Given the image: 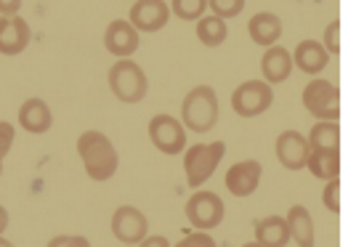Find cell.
I'll return each mask as SVG.
<instances>
[{"label": "cell", "instance_id": "836d02e7", "mask_svg": "<svg viewBox=\"0 0 364 247\" xmlns=\"http://www.w3.org/2000/svg\"><path fill=\"white\" fill-rule=\"evenodd\" d=\"M0 247H14V242H11V239H6V237H0Z\"/></svg>", "mask_w": 364, "mask_h": 247}, {"label": "cell", "instance_id": "7c38bea8", "mask_svg": "<svg viewBox=\"0 0 364 247\" xmlns=\"http://www.w3.org/2000/svg\"><path fill=\"white\" fill-rule=\"evenodd\" d=\"M309 141L301 131H282L274 141V152H277V160L282 163V168L287 170H304L306 168V157H309Z\"/></svg>", "mask_w": 364, "mask_h": 247}, {"label": "cell", "instance_id": "52a82bcc", "mask_svg": "<svg viewBox=\"0 0 364 247\" xmlns=\"http://www.w3.org/2000/svg\"><path fill=\"white\" fill-rule=\"evenodd\" d=\"M272 104H274V88L263 80H245V82H240L232 93L234 114H240L245 120L269 112Z\"/></svg>", "mask_w": 364, "mask_h": 247}, {"label": "cell", "instance_id": "4dcf8cb0", "mask_svg": "<svg viewBox=\"0 0 364 247\" xmlns=\"http://www.w3.org/2000/svg\"><path fill=\"white\" fill-rule=\"evenodd\" d=\"M139 247H173L171 239L162 237V234H146V237L139 242Z\"/></svg>", "mask_w": 364, "mask_h": 247}, {"label": "cell", "instance_id": "6da1fadb", "mask_svg": "<svg viewBox=\"0 0 364 247\" xmlns=\"http://www.w3.org/2000/svg\"><path fill=\"white\" fill-rule=\"evenodd\" d=\"M77 155H80V163L85 168V175L96 181V184H104L114 178L117 168H120V155H117V146L112 144V138L102 131H82L77 136Z\"/></svg>", "mask_w": 364, "mask_h": 247}, {"label": "cell", "instance_id": "4fadbf2b", "mask_svg": "<svg viewBox=\"0 0 364 247\" xmlns=\"http://www.w3.org/2000/svg\"><path fill=\"white\" fill-rule=\"evenodd\" d=\"M263 178V165L258 160H242V163H234L226 170V189L234 197H250L258 189Z\"/></svg>", "mask_w": 364, "mask_h": 247}, {"label": "cell", "instance_id": "d6a6232c", "mask_svg": "<svg viewBox=\"0 0 364 247\" xmlns=\"http://www.w3.org/2000/svg\"><path fill=\"white\" fill-rule=\"evenodd\" d=\"M9 221H11V216H9V210L0 205V237H3V231L9 229Z\"/></svg>", "mask_w": 364, "mask_h": 247}, {"label": "cell", "instance_id": "f1b7e54d", "mask_svg": "<svg viewBox=\"0 0 364 247\" xmlns=\"http://www.w3.org/2000/svg\"><path fill=\"white\" fill-rule=\"evenodd\" d=\"M176 247H218V245H215V239L208 231H192V234H186Z\"/></svg>", "mask_w": 364, "mask_h": 247}, {"label": "cell", "instance_id": "5bb4252c", "mask_svg": "<svg viewBox=\"0 0 364 247\" xmlns=\"http://www.w3.org/2000/svg\"><path fill=\"white\" fill-rule=\"evenodd\" d=\"M30 24L27 19L16 16H0V53L3 56H19L30 45Z\"/></svg>", "mask_w": 364, "mask_h": 247}, {"label": "cell", "instance_id": "8992f818", "mask_svg": "<svg viewBox=\"0 0 364 247\" xmlns=\"http://www.w3.org/2000/svg\"><path fill=\"white\" fill-rule=\"evenodd\" d=\"M304 106L314 120H338L341 117V88L330 80L314 77L304 88Z\"/></svg>", "mask_w": 364, "mask_h": 247}, {"label": "cell", "instance_id": "e0dca14e", "mask_svg": "<svg viewBox=\"0 0 364 247\" xmlns=\"http://www.w3.org/2000/svg\"><path fill=\"white\" fill-rule=\"evenodd\" d=\"M293 72V56L290 51L284 48V45H272V48H266L261 59V75H263V82H269V85H279L290 77Z\"/></svg>", "mask_w": 364, "mask_h": 247}, {"label": "cell", "instance_id": "44dd1931", "mask_svg": "<svg viewBox=\"0 0 364 247\" xmlns=\"http://www.w3.org/2000/svg\"><path fill=\"white\" fill-rule=\"evenodd\" d=\"M255 242L266 247H284L290 242V229L284 216H266L255 224Z\"/></svg>", "mask_w": 364, "mask_h": 247}, {"label": "cell", "instance_id": "484cf974", "mask_svg": "<svg viewBox=\"0 0 364 247\" xmlns=\"http://www.w3.org/2000/svg\"><path fill=\"white\" fill-rule=\"evenodd\" d=\"M322 205L327 207L333 216L341 213V178H330V181H324Z\"/></svg>", "mask_w": 364, "mask_h": 247}, {"label": "cell", "instance_id": "cb8c5ba5", "mask_svg": "<svg viewBox=\"0 0 364 247\" xmlns=\"http://www.w3.org/2000/svg\"><path fill=\"white\" fill-rule=\"evenodd\" d=\"M208 0H171V13L181 21H197L205 16Z\"/></svg>", "mask_w": 364, "mask_h": 247}, {"label": "cell", "instance_id": "30bf717a", "mask_svg": "<svg viewBox=\"0 0 364 247\" xmlns=\"http://www.w3.org/2000/svg\"><path fill=\"white\" fill-rule=\"evenodd\" d=\"M141 45V32L128 19H112L104 30V48L117 59H131Z\"/></svg>", "mask_w": 364, "mask_h": 247}, {"label": "cell", "instance_id": "3957f363", "mask_svg": "<svg viewBox=\"0 0 364 247\" xmlns=\"http://www.w3.org/2000/svg\"><path fill=\"white\" fill-rule=\"evenodd\" d=\"M226 157V144L223 141H210V144H194L183 149V173L189 189H203L215 168Z\"/></svg>", "mask_w": 364, "mask_h": 247}, {"label": "cell", "instance_id": "f546056e", "mask_svg": "<svg viewBox=\"0 0 364 247\" xmlns=\"http://www.w3.org/2000/svg\"><path fill=\"white\" fill-rule=\"evenodd\" d=\"M46 247H91V242L80 234H59V237L48 239Z\"/></svg>", "mask_w": 364, "mask_h": 247}, {"label": "cell", "instance_id": "d6986e66", "mask_svg": "<svg viewBox=\"0 0 364 247\" xmlns=\"http://www.w3.org/2000/svg\"><path fill=\"white\" fill-rule=\"evenodd\" d=\"M287 229H290V239H295L298 247H316V234H314V218L306 205H293L287 210Z\"/></svg>", "mask_w": 364, "mask_h": 247}, {"label": "cell", "instance_id": "5b68a950", "mask_svg": "<svg viewBox=\"0 0 364 247\" xmlns=\"http://www.w3.org/2000/svg\"><path fill=\"white\" fill-rule=\"evenodd\" d=\"M186 221L192 224L197 231H213L223 224V216H226V205L223 199L215 192H208V189H194V194L186 199Z\"/></svg>", "mask_w": 364, "mask_h": 247}, {"label": "cell", "instance_id": "ffe728a7", "mask_svg": "<svg viewBox=\"0 0 364 247\" xmlns=\"http://www.w3.org/2000/svg\"><path fill=\"white\" fill-rule=\"evenodd\" d=\"M306 168L319 181L341 178V149H309Z\"/></svg>", "mask_w": 364, "mask_h": 247}, {"label": "cell", "instance_id": "d4e9b609", "mask_svg": "<svg viewBox=\"0 0 364 247\" xmlns=\"http://www.w3.org/2000/svg\"><path fill=\"white\" fill-rule=\"evenodd\" d=\"M245 3L247 0H208V9L213 11V16H218V19H234V16H240L245 11Z\"/></svg>", "mask_w": 364, "mask_h": 247}, {"label": "cell", "instance_id": "7402d4cb", "mask_svg": "<svg viewBox=\"0 0 364 247\" xmlns=\"http://www.w3.org/2000/svg\"><path fill=\"white\" fill-rule=\"evenodd\" d=\"M306 141L311 149H341V125L338 120H316Z\"/></svg>", "mask_w": 364, "mask_h": 247}, {"label": "cell", "instance_id": "1f68e13d", "mask_svg": "<svg viewBox=\"0 0 364 247\" xmlns=\"http://www.w3.org/2000/svg\"><path fill=\"white\" fill-rule=\"evenodd\" d=\"M21 9V0H0V16H16Z\"/></svg>", "mask_w": 364, "mask_h": 247}, {"label": "cell", "instance_id": "d590c367", "mask_svg": "<svg viewBox=\"0 0 364 247\" xmlns=\"http://www.w3.org/2000/svg\"><path fill=\"white\" fill-rule=\"evenodd\" d=\"M125 247H139V245H125Z\"/></svg>", "mask_w": 364, "mask_h": 247}, {"label": "cell", "instance_id": "9c48e42d", "mask_svg": "<svg viewBox=\"0 0 364 247\" xmlns=\"http://www.w3.org/2000/svg\"><path fill=\"white\" fill-rule=\"evenodd\" d=\"M112 234L120 239L122 245H139L149 234V221L139 207L120 205L112 213Z\"/></svg>", "mask_w": 364, "mask_h": 247}, {"label": "cell", "instance_id": "83f0119b", "mask_svg": "<svg viewBox=\"0 0 364 247\" xmlns=\"http://www.w3.org/2000/svg\"><path fill=\"white\" fill-rule=\"evenodd\" d=\"M14 138H16V128L11 123H6V120H0V175H3V160L11 152Z\"/></svg>", "mask_w": 364, "mask_h": 247}, {"label": "cell", "instance_id": "ba28073f", "mask_svg": "<svg viewBox=\"0 0 364 247\" xmlns=\"http://www.w3.org/2000/svg\"><path fill=\"white\" fill-rule=\"evenodd\" d=\"M146 133H149V141L154 144V149L162 155L173 157L181 155L186 149V128L173 114H154L146 125Z\"/></svg>", "mask_w": 364, "mask_h": 247}, {"label": "cell", "instance_id": "4316f807", "mask_svg": "<svg viewBox=\"0 0 364 247\" xmlns=\"http://www.w3.org/2000/svg\"><path fill=\"white\" fill-rule=\"evenodd\" d=\"M324 48L330 56H341V19H333L324 27Z\"/></svg>", "mask_w": 364, "mask_h": 247}, {"label": "cell", "instance_id": "277c9868", "mask_svg": "<svg viewBox=\"0 0 364 247\" xmlns=\"http://www.w3.org/2000/svg\"><path fill=\"white\" fill-rule=\"evenodd\" d=\"M107 80H109L114 99L122 104H141L149 93L146 72L141 70V64H136L133 59H120L112 64Z\"/></svg>", "mask_w": 364, "mask_h": 247}, {"label": "cell", "instance_id": "ac0fdd59", "mask_svg": "<svg viewBox=\"0 0 364 247\" xmlns=\"http://www.w3.org/2000/svg\"><path fill=\"white\" fill-rule=\"evenodd\" d=\"M247 35L255 45L272 48L282 38V19L272 11H258V13H253V19L247 21Z\"/></svg>", "mask_w": 364, "mask_h": 247}, {"label": "cell", "instance_id": "7a4b0ae2", "mask_svg": "<svg viewBox=\"0 0 364 247\" xmlns=\"http://www.w3.org/2000/svg\"><path fill=\"white\" fill-rule=\"evenodd\" d=\"M221 109H218V93L213 85L203 82L194 85L192 91L183 96L181 101V125L189 128L194 133H208L213 131V125L218 123Z\"/></svg>", "mask_w": 364, "mask_h": 247}, {"label": "cell", "instance_id": "2e32d148", "mask_svg": "<svg viewBox=\"0 0 364 247\" xmlns=\"http://www.w3.org/2000/svg\"><path fill=\"white\" fill-rule=\"evenodd\" d=\"M290 56H293V67H298V70L306 75L324 72V67L333 59V56L327 53V48L322 45V40H301Z\"/></svg>", "mask_w": 364, "mask_h": 247}, {"label": "cell", "instance_id": "603a6c76", "mask_svg": "<svg viewBox=\"0 0 364 247\" xmlns=\"http://www.w3.org/2000/svg\"><path fill=\"white\" fill-rule=\"evenodd\" d=\"M229 38V27H226V21L218 19V16H203V19H197V40L203 43L205 48H218L223 45Z\"/></svg>", "mask_w": 364, "mask_h": 247}, {"label": "cell", "instance_id": "e575fe53", "mask_svg": "<svg viewBox=\"0 0 364 247\" xmlns=\"http://www.w3.org/2000/svg\"><path fill=\"white\" fill-rule=\"evenodd\" d=\"M242 247H266V245H261V242H255L253 239V242H247V245H242Z\"/></svg>", "mask_w": 364, "mask_h": 247}, {"label": "cell", "instance_id": "9a60e30c", "mask_svg": "<svg viewBox=\"0 0 364 247\" xmlns=\"http://www.w3.org/2000/svg\"><path fill=\"white\" fill-rule=\"evenodd\" d=\"M19 125L32 136H43L48 133L53 128V112L51 106L38 99V96H32L27 101H21L19 106Z\"/></svg>", "mask_w": 364, "mask_h": 247}, {"label": "cell", "instance_id": "8fae6325", "mask_svg": "<svg viewBox=\"0 0 364 247\" xmlns=\"http://www.w3.org/2000/svg\"><path fill=\"white\" fill-rule=\"evenodd\" d=\"M128 21L139 32H160L171 21V6L165 0H133Z\"/></svg>", "mask_w": 364, "mask_h": 247}]
</instances>
